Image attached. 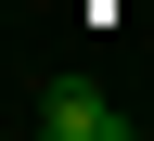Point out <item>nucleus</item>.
Instances as JSON below:
<instances>
[{
	"instance_id": "nucleus-1",
	"label": "nucleus",
	"mask_w": 154,
	"mask_h": 141,
	"mask_svg": "<svg viewBox=\"0 0 154 141\" xmlns=\"http://www.w3.org/2000/svg\"><path fill=\"white\" fill-rule=\"evenodd\" d=\"M38 128H51V141H128V103H103V90L51 77V90H38Z\"/></svg>"
}]
</instances>
